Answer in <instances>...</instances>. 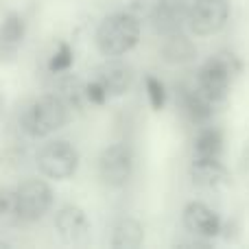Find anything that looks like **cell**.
<instances>
[{"instance_id": "6da1fadb", "label": "cell", "mask_w": 249, "mask_h": 249, "mask_svg": "<svg viewBox=\"0 0 249 249\" xmlns=\"http://www.w3.org/2000/svg\"><path fill=\"white\" fill-rule=\"evenodd\" d=\"M140 39V18L131 11H118L103 18L96 29V48L103 57L127 55Z\"/></svg>"}, {"instance_id": "7a4b0ae2", "label": "cell", "mask_w": 249, "mask_h": 249, "mask_svg": "<svg viewBox=\"0 0 249 249\" xmlns=\"http://www.w3.org/2000/svg\"><path fill=\"white\" fill-rule=\"evenodd\" d=\"M70 118L66 101L57 94H44L29 105L22 118V127L31 138H46L59 131Z\"/></svg>"}, {"instance_id": "3957f363", "label": "cell", "mask_w": 249, "mask_h": 249, "mask_svg": "<svg viewBox=\"0 0 249 249\" xmlns=\"http://www.w3.org/2000/svg\"><path fill=\"white\" fill-rule=\"evenodd\" d=\"M37 166L51 179H68L79 168V151L68 140H51L39 149Z\"/></svg>"}, {"instance_id": "277c9868", "label": "cell", "mask_w": 249, "mask_h": 249, "mask_svg": "<svg viewBox=\"0 0 249 249\" xmlns=\"http://www.w3.org/2000/svg\"><path fill=\"white\" fill-rule=\"evenodd\" d=\"M133 175V151L124 142H114L101 151L99 177L109 188H121Z\"/></svg>"}, {"instance_id": "5b68a950", "label": "cell", "mask_w": 249, "mask_h": 249, "mask_svg": "<svg viewBox=\"0 0 249 249\" xmlns=\"http://www.w3.org/2000/svg\"><path fill=\"white\" fill-rule=\"evenodd\" d=\"M230 4L228 0H195L188 9V26L195 35L208 37L228 24Z\"/></svg>"}, {"instance_id": "8992f818", "label": "cell", "mask_w": 249, "mask_h": 249, "mask_svg": "<svg viewBox=\"0 0 249 249\" xmlns=\"http://www.w3.org/2000/svg\"><path fill=\"white\" fill-rule=\"evenodd\" d=\"M22 223L39 221L53 206V190L42 179H26L16 188Z\"/></svg>"}, {"instance_id": "52a82bcc", "label": "cell", "mask_w": 249, "mask_h": 249, "mask_svg": "<svg viewBox=\"0 0 249 249\" xmlns=\"http://www.w3.org/2000/svg\"><path fill=\"white\" fill-rule=\"evenodd\" d=\"M181 223H184L186 232L199 238H214L221 232V216L203 201L186 203L184 212H181Z\"/></svg>"}, {"instance_id": "ba28073f", "label": "cell", "mask_w": 249, "mask_h": 249, "mask_svg": "<svg viewBox=\"0 0 249 249\" xmlns=\"http://www.w3.org/2000/svg\"><path fill=\"white\" fill-rule=\"evenodd\" d=\"M230 66L221 57H212L199 70V90L212 101H223L230 90Z\"/></svg>"}, {"instance_id": "9c48e42d", "label": "cell", "mask_w": 249, "mask_h": 249, "mask_svg": "<svg viewBox=\"0 0 249 249\" xmlns=\"http://www.w3.org/2000/svg\"><path fill=\"white\" fill-rule=\"evenodd\" d=\"M55 230L57 236L66 245H79L90 234V221H88L86 212L81 208L68 203V206L59 208V212L55 214Z\"/></svg>"}, {"instance_id": "30bf717a", "label": "cell", "mask_w": 249, "mask_h": 249, "mask_svg": "<svg viewBox=\"0 0 249 249\" xmlns=\"http://www.w3.org/2000/svg\"><path fill=\"white\" fill-rule=\"evenodd\" d=\"M190 179L201 190H221L228 186L230 173L221 158H197L190 164Z\"/></svg>"}, {"instance_id": "8fae6325", "label": "cell", "mask_w": 249, "mask_h": 249, "mask_svg": "<svg viewBox=\"0 0 249 249\" xmlns=\"http://www.w3.org/2000/svg\"><path fill=\"white\" fill-rule=\"evenodd\" d=\"M188 9L190 4L186 0H162L160 9L151 16V26L160 35H168L181 31L184 22H188Z\"/></svg>"}, {"instance_id": "7c38bea8", "label": "cell", "mask_w": 249, "mask_h": 249, "mask_svg": "<svg viewBox=\"0 0 249 249\" xmlns=\"http://www.w3.org/2000/svg\"><path fill=\"white\" fill-rule=\"evenodd\" d=\"M96 81L105 88L109 96H123L133 86V70L123 61H105L96 70Z\"/></svg>"}, {"instance_id": "4fadbf2b", "label": "cell", "mask_w": 249, "mask_h": 249, "mask_svg": "<svg viewBox=\"0 0 249 249\" xmlns=\"http://www.w3.org/2000/svg\"><path fill=\"white\" fill-rule=\"evenodd\" d=\"M164 44H162V57L166 64H188L197 57V48L195 44L186 37L181 31H175V33L164 35Z\"/></svg>"}, {"instance_id": "5bb4252c", "label": "cell", "mask_w": 249, "mask_h": 249, "mask_svg": "<svg viewBox=\"0 0 249 249\" xmlns=\"http://www.w3.org/2000/svg\"><path fill=\"white\" fill-rule=\"evenodd\" d=\"M144 241V228L136 219H121L112 232L109 245L114 249H138Z\"/></svg>"}, {"instance_id": "9a60e30c", "label": "cell", "mask_w": 249, "mask_h": 249, "mask_svg": "<svg viewBox=\"0 0 249 249\" xmlns=\"http://www.w3.org/2000/svg\"><path fill=\"white\" fill-rule=\"evenodd\" d=\"M181 107H184V114L193 123H206L212 114V101L199 88L197 90H184V94H181Z\"/></svg>"}, {"instance_id": "2e32d148", "label": "cell", "mask_w": 249, "mask_h": 249, "mask_svg": "<svg viewBox=\"0 0 249 249\" xmlns=\"http://www.w3.org/2000/svg\"><path fill=\"white\" fill-rule=\"evenodd\" d=\"M223 153V133L214 127L201 129L195 140V155L197 158H221Z\"/></svg>"}, {"instance_id": "e0dca14e", "label": "cell", "mask_w": 249, "mask_h": 249, "mask_svg": "<svg viewBox=\"0 0 249 249\" xmlns=\"http://www.w3.org/2000/svg\"><path fill=\"white\" fill-rule=\"evenodd\" d=\"M18 223H22V214L16 188H0V228H13Z\"/></svg>"}, {"instance_id": "ac0fdd59", "label": "cell", "mask_w": 249, "mask_h": 249, "mask_svg": "<svg viewBox=\"0 0 249 249\" xmlns=\"http://www.w3.org/2000/svg\"><path fill=\"white\" fill-rule=\"evenodd\" d=\"M24 33H26L24 18L20 13H9L4 18V22L0 24V44H4V46H18L24 39Z\"/></svg>"}, {"instance_id": "d6986e66", "label": "cell", "mask_w": 249, "mask_h": 249, "mask_svg": "<svg viewBox=\"0 0 249 249\" xmlns=\"http://www.w3.org/2000/svg\"><path fill=\"white\" fill-rule=\"evenodd\" d=\"M144 83H146V94H149L151 107L155 112L164 109V105H166V88H164V83L158 77H146Z\"/></svg>"}, {"instance_id": "ffe728a7", "label": "cell", "mask_w": 249, "mask_h": 249, "mask_svg": "<svg viewBox=\"0 0 249 249\" xmlns=\"http://www.w3.org/2000/svg\"><path fill=\"white\" fill-rule=\"evenodd\" d=\"M72 48L68 46V44H59V48L55 51V55L51 57V61H48V70L51 72H66V70L72 66Z\"/></svg>"}, {"instance_id": "44dd1931", "label": "cell", "mask_w": 249, "mask_h": 249, "mask_svg": "<svg viewBox=\"0 0 249 249\" xmlns=\"http://www.w3.org/2000/svg\"><path fill=\"white\" fill-rule=\"evenodd\" d=\"M162 0H131V13L140 20H151L155 11L160 9Z\"/></svg>"}, {"instance_id": "7402d4cb", "label": "cell", "mask_w": 249, "mask_h": 249, "mask_svg": "<svg viewBox=\"0 0 249 249\" xmlns=\"http://www.w3.org/2000/svg\"><path fill=\"white\" fill-rule=\"evenodd\" d=\"M86 99L90 101V103H94V105H105L107 103V99H109V94L105 92V88L94 79L90 86H86Z\"/></svg>"}, {"instance_id": "603a6c76", "label": "cell", "mask_w": 249, "mask_h": 249, "mask_svg": "<svg viewBox=\"0 0 249 249\" xmlns=\"http://www.w3.org/2000/svg\"><path fill=\"white\" fill-rule=\"evenodd\" d=\"M247 164H249V149H247Z\"/></svg>"}]
</instances>
